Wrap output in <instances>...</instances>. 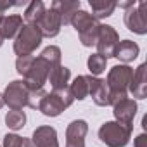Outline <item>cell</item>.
<instances>
[{
  "label": "cell",
  "mask_w": 147,
  "mask_h": 147,
  "mask_svg": "<svg viewBox=\"0 0 147 147\" xmlns=\"http://www.w3.org/2000/svg\"><path fill=\"white\" fill-rule=\"evenodd\" d=\"M133 147H147V135H145V133H140V135L135 138Z\"/></svg>",
  "instance_id": "cell-29"
},
{
  "label": "cell",
  "mask_w": 147,
  "mask_h": 147,
  "mask_svg": "<svg viewBox=\"0 0 147 147\" xmlns=\"http://www.w3.org/2000/svg\"><path fill=\"white\" fill-rule=\"evenodd\" d=\"M69 78H71V71L66 66H57V67H54L49 73L47 82H50V85H52L54 90H61V88H66L67 87Z\"/></svg>",
  "instance_id": "cell-18"
},
{
  "label": "cell",
  "mask_w": 147,
  "mask_h": 147,
  "mask_svg": "<svg viewBox=\"0 0 147 147\" xmlns=\"http://www.w3.org/2000/svg\"><path fill=\"white\" fill-rule=\"evenodd\" d=\"M14 5H21V4H18V2H2V0H0V12H5L7 9H11Z\"/></svg>",
  "instance_id": "cell-30"
},
{
  "label": "cell",
  "mask_w": 147,
  "mask_h": 147,
  "mask_svg": "<svg viewBox=\"0 0 147 147\" xmlns=\"http://www.w3.org/2000/svg\"><path fill=\"white\" fill-rule=\"evenodd\" d=\"M125 24L130 31L137 35H145L147 33V2H138L133 7L126 9Z\"/></svg>",
  "instance_id": "cell-8"
},
{
  "label": "cell",
  "mask_w": 147,
  "mask_h": 147,
  "mask_svg": "<svg viewBox=\"0 0 147 147\" xmlns=\"http://www.w3.org/2000/svg\"><path fill=\"white\" fill-rule=\"evenodd\" d=\"M31 87L24 80H14L7 85L4 95V102L11 107V111H23L24 106H28Z\"/></svg>",
  "instance_id": "cell-6"
},
{
  "label": "cell",
  "mask_w": 147,
  "mask_h": 147,
  "mask_svg": "<svg viewBox=\"0 0 147 147\" xmlns=\"http://www.w3.org/2000/svg\"><path fill=\"white\" fill-rule=\"evenodd\" d=\"M87 82H88V95H92L94 102L97 106H111L109 90H107L106 82L95 76H87Z\"/></svg>",
  "instance_id": "cell-13"
},
{
  "label": "cell",
  "mask_w": 147,
  "mask_h": 147,
  "mask_svg": "<svg viewBox=\"0 0 147 147\" xmlns=\"http://www.w3.org/2000/svg\"><path fill=\"white\" fill-rule=\"evenodd\" d=\"M61 19H59V16L50 9V11H45V14H43V18H42V21L36 24V28L40 30V33H42V36H45V38H54V36H57L59 35V31H61Z\"/></svg>",
  "instance_id": "cell-15"
},
{
  "label": "cell",
  "mask_w": 147,
  "mask_h": 147,
  "mask_svg": "<svg viewBox=\"0 0 147 147\" xmlns=\"http://www.w3.org/2000/svg\"><path fill=\"white\" fill-rule=\"evenodd\" d=\"M2 19H4V12H0V23H2Z\"/></svg>",
  "instance_id": "cell-33"
},
{
  "label": "cell",
  "mask_w": 147,
  "mask_h": 147,
  "mask_svg": "<svg viewBox=\"0 0 147 147\" xmlns=\"http://www.w3.org/2000/svg\"><path fill=\"white\" fill-rule=\"evenodd\" d=\"M133 75V69L126 64H119L111 67L109 75H107V90H109V100L111 106L118 104L119 100L128 99V85Z\"/></svg>",
  "instance_id": "cell-1"
},
{
  "label": "cell",
  "mask_w": 147,
  "mask_h": 147,
  "mask_svg": "<svg viewBox=\"0 0 147 147\" xmlns=\"http://www.w3.org/2000/svg\"><path fill=\"white\" fill-rule=\"evenodd\" d=\"M2 43H4V36L0 35V47H2Z\"/></svg>",
  "instance_id": "cell-32"
},
{
  "label": "cell",
  "mask_w": 147,
  "mask_h": 147,
  "mask_svg": "<svg viewBox=\"0 0 147 147\" xmlns=\"http://www.w3.org/2000/svg\"><path fill=\"white\" fill-rule=\"evenodd\" d=\"M4 106H5V102H4V95H2V94H0V109H2Z\"/></svg>",
  "instance_id": "cell-31"
},
{
  "label": "cell",
  "mask_w": 147,
  "mask_h": 147,
  "mask_svg": "<svg viewBox=\"0 0 147 147\" xmlns=\"http://www.w3.org/2000/svg\"><path fill=\"white\" fill-rule=\"evenodd\" d=\"M33 61H35V55H23V57H18V61H16V69H18V73L19 75H26L28 73V69L31 67V64H33Z\"/></svg>",
  "instance_id": "cell-28"
},
{
  "label": "cell",
  "mask_w": 147,
  "mask_h": 147,
  "mask_svg": "<svg viewBox=\"0 0 147 147\" xmlns=\"http://www.w3.org/2000/svg\"><path fill=\"white\" fill-rule=\"evenodd\" d=\"M4 147H35V145L26 137H19L16 133H7L4 137Z\"/></svg>",
  "instance_id": "cell-26"
},
{
  "label": "cell",
  "mask_w": 147,
  "mask_h": 147,
  "mask_svg": "<svg viewBox=\"0 0 147 147\" xmlns=\"http://www.w3.org/2000/svg\"><path fill=\"white\" fill-rule=\"evenodd\" d=\"M26 123V114L24 111H9L5 114V125L11 128V130H21Z\"/></svg>",
  "instance_id": "cell-24"
},
{
  "label": "cell",
  "mask_w": 147,
  "mask_h": 147,
  "mask_svg": "<svg viewBox=\"0 0 147 147\" xmlns=\"http://www.w3.org/2000/svg\"><path fill=\"white\" fill-rule=\"evenodd\" d=\"M73 95L69 92V88H61V90H52L50 94H45L38 111H42L45 116H50V118H55L59 116L64 109H67L71 104H73Z\"/></svg>",
  "instance_id": "cell-3"
},
{
  "label": "cell",
  "mask_w": 147,
  "mask_h": 147,
  "mask_svg": "<svg viewBox=\"0 0 147 147\" xmlns=\"http://www.w3.org/2000/svg\"><path fill=\"white\" fill-rule=\"evenodd\" d=\"M128 90L133 94L135 99H145L147 97V66L140 64L135 73L131 75Z\"/></svg>",
  "instance_id": "cell-12"
},
{
  "label": "cell",
  "mask_w": 147,
  "mask_h": 147,
  "mask_svg": "<svg viewBox=\"0 0 147 147\" xmlns=\"http://www.w3.org/2000/svg\"><path fill=\"white\" fill-rule=\"evenodd\" d=\"M61 19V24H71L75 14L80 11V0H75V2H66V0H55L50 7Z\"/></svg>",
  "instance_id": "cell-14"
},
{
  "label": "cell",
  "mask_w": 147,
  "mask_h": 147,
  "mask_svg": "<svg viewBox=\"0 0 147 147\" xmlns=\"http://www.w3.org/2000/svg\"><path fill=\"white\" fill-rule=\"evenodd\" d=\"M52 71V67L49 66V62L43 57H35L31 67L28 69V73L24 75V82L31 87V88H43L47 78H49V73Z\"/></svg>",
  "instance_id": "cell-9"
},
{
  "label": "cell",
  "mask_w": 147,
  "mask_h": 147,
  "mask_svg": "<svg viewBox=\"0 0 147 147\" xmlns=\"http://www.w3.org/2000/svg\"><path fill=\"white\" fill-rule=\"evenodd\" d=\"M88 131V125L83 119L73 121L66 130V147H85V135Z\"/></svg>",
  "instance_id": "cell-10"
},
{
  "label": "cell",
  "mask_w": 147,
  "mask_h": 147,
  "mask_svg": "<svg viewBox=\"0 0 147 147\" xmlns=\"http://www.w3.org/2000/svg\"><path fill=\"white\" fill-rule=\"evenodd\" d=\"M67 88H69L73 99H78V100L87 99V95H88V82H87V76H76Z\"/></svg>",
  "instance_id": "cell-22"
},
{
  "label": "cell",
  "mask_w": 147,
  "mask_h": 147,
  "mask_svg": "<svg viewBox=\"0 0 147 147\" xmlns=\"http://www.w3.org/2000/svg\"><path fill=\"white\" fill-rule=\"evenodd\" d=\"M119 43V35L118 31L109 26V24H100L99 28V35H97V54L102 55L106 61L109 57H114V52H116V47Z\"/></svg>",
  "instance_id": "cell-7"
},
{
  "label": "cell",
  "mask_w": 147,
  "mask_h": 147,
  "mask_svg": "<svg viewBox=\"0 0 147 147\" xmlns=\"http://www.w3.org/2000/svg\"><path fill=\"white\" fill-rule=\"evenodd\" d=\"M43 14H45V5H43V2H40V0H33V2L28 4V7H26V11H24V21H26L28 24L36 26V24L42 21Z\"/></svg>",
  "instance_id": "cell-21"
},
{
  "label": "cell",
  "mask_w": 147,
  "mask_h": 147,
  "mask_svg": "<svg viewBox=\"0 0 147 147\" xmlns=\"http://www.w3.org/2000/svg\"><path fill=\"white\" fill-rule=\"evenodd\" d=\"M114 107V118L118 123L133 128V118L137 114V102L133 99H125L119 100L118 104L113 106Z\"/></svg>",
  "instance_id": "cell-11"
},
{
  "label": "cell",
  "mask_w": 147,
  "mask_h": 147,
  "mask_svg": "<svg viewBox=\"0 0 147 147\" xmlns=\"http://www.w3.org/2000/svg\"><path fill=\"white\" fill-rule=\"evenodd\" d=\"M88 71H90V76H99V75H102V73L106 71V64H107V61L102 57V55H99V54H92L90 57H88Z\"/></svg>",
  "instance_id": "cell-23"
},
{
  "label": "cell",
  "mask_w": 147,
  "mask_h": 147,
  "mask_svg": "<svg viewBox=\"0 0 147 147\" xmlns=\"http://www.w3.org/2000/svg\"><path fill=\"white\" fill-rule=\"evenodd\" d=\"M130 126H125L118 121H107L99 128V138L107 147H125L131 137Z\"/></svg>",
  "instance_id": "cell-5"
},
{
  "label": "cell",
  "mask_w": 147,
  "mask_h": 147,
  "mask_svg": "<svg viewBox=\"0 0 147 147\" xmlns=\"http://www.w3.org/2000/svg\"><path fill=\"white\" fill-rule=\"evenodd\" d=\"M138 52H140V49H138V45H137L135 42H131V40H123V42L118 43L116 52H114V57H118V59L123 61V62H131L133 59H137Z\"/></svg>",
  "instance_id": "cell-19"
},
{
  "label": "cell",
  "mask_w": 147,
  "mask_h": 147,
  "mask_svg": "<svg viewBox=\"0 0 147 147\" xmlns=\"http://www.w3.org/2000/svg\"><path fill=\"white\" fill-rule=\"evenodd\" d=\"M71 24L75 26V30L80 35V42L85 47H92L97 42V35H99V19H95L92 14L85 12V11H78L73 18Z\"/></svg>",
  "instance_id": "cell-2"
},
{
  "label": "cell",
  "mask_w": 147,
  "mask_h": 147,
  "mask_svg": "<svg viewBox=\"0 0 147 147\" xmlns=\"http://www.w3.org/2000/svg\"><path fill=\"white\" fill-rule=\"evenodd\" d=\"M90 7H92V16L95 19H102V18H109L113 16L114 9H116V2L111 0H90Z\"/></svg>",
  "instance_id": "cell-20"
},
{
  "label": "cell",
  "mask_w": 147,
  "mask_h": 147,
  "mask_svg": "<svg viewBox=\"0 0 147 147\" xmlns=\"http://www.w3.org/2000/svg\"><path fill=\"white\" fill-rule=\"evenodd\" d=\"M42 33L36 26L33 24H23V28L19 30L16 42H14V52L18 54V57L23 55H33V52L40 47L42 43Z\"/></svg>",
  "instance_id": "cell-4"
},
{
  "label": "cell",
  "mask_w": 147,
  "mask_h": 147,
  "mask_svg": "<svg viewBox=\"0 0 147 147\" xmlns=\"http://www.w3.org/2000/svg\"><path fill=\"white\" fill-rule=\"evenodd\" d=\"M33 145L36 147H59L57 131L52 126H38L33 131Z\"/></svg>",
  "instance_id": "cell-16"
},
{
  "label": "cell",
  "mask_w": 147,
  "mask_h": 147,
  "mask_svg": "<svg viewBox=\"0 0 147 147\" xmlns=\"http://www.w3.org/2000/svg\"><path fill=\"white\" fill-rule=\"evenodd\" d=\"M23 28V16L12 14V16H4L2 23H0V35L5 38H16L19 30Z\"/></svg>",
  "instance_id": "cell-17"
},
{
  "label": "cell",
  "mask_w": 147,
  "mask_h": 147,
  "mask_svg": "<svg viewBox=\"0 0 147 147\" xmlns=\"http://www.w3.org/2000/svg\"><path fill=\"white\" fill-rule=\"evenodd\" d=\"M45 94H47V92H45L43 88H31L30 99H28V106L33 107V109H38L40 104H42V100H43V97H45Z\"/></svg>",
  "instance_id": "cell-27"
},
{
  "label": "cell",
  "mask_w": 147,
  "mask_h": 147,
  "mask_svg": "<svg viewBox=\"0 0 147 147\" xmlns=\"http://www.w3.org/2000/svg\"><path fill=\"white\" fill-rule=\"evenodd\" d=\"M40 57H43L52 69L57 67V66H61V49L55 47V45H50V47L43 49V52L40 54Z\"/></svg>",
  "instance_id": "cell-25"
}]
</instances>
